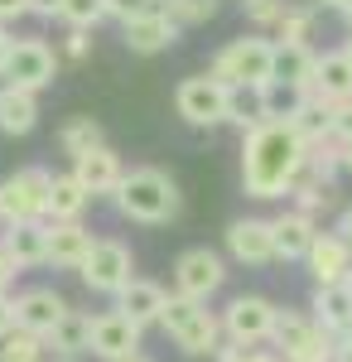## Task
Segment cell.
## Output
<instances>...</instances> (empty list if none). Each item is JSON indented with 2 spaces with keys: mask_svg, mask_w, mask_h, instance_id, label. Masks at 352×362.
Wrapping results in <instances>:
<instances>
[{
  "mask_svg": "<svg viewBox=\"0 0 352 362\" xmlns=\"http://www.w3.org/2000/svg\"><path fill=\"white\" fill-rule=\"evenodd\" d=\"M343 169L352 174V145H343Z\"/></svg>",
  "mask_w": 352,
  "mask_h": 362,
  "instance_id": "cell-49",
  "label": "cell"
},
{
  "mask_svg": "<svg viewBox=\"0 0 352 362\" xmlns=\"http://www.w3.org/2000/svg\"><path fill=\"white\" fill-rule=\"evenodd\" d=\"M10 44H15V34H10V25H0V68H5V58H10Z\"/></svg>",
  "mask_w": 352,
  "mask_h": 362,
  "instance_id": "cell-47",
  "label": "cell"
},
{
  "mask_svg": "<svg viewBox=\"0 0 352 362\" xmlns=\"http://www.w3.org/2000/svg\"><path fill=\"white\" fill-rule=\"evenodd\" d=\"M222 285H227V261H222L213 247H189L174 261V295L213 300Z\"/></svg>",
  "mask_w": 352,
  "mask_h": 362,
  "instance_id": "cell-11",
  "label": "cell"
},
{
  "mask_svg": "<svg viewBox=\"0 0 352 362\" xmlns=\"http://www.w3.org/2000/svg\"><path fill=\"white\" fill-rule=\"evenodd\" d=\"M299 169H304V140L290 121H261L242 131V189L256 203L290 198Z\"/></svg>",
  "mask_w": 352,
  "mask_h": 362,
  "instance_id": "cell-1",
  "label": "cell"
},
{
  "mask_svg": "<svg viewBox=\"0 0 352 362\" xmlns=\"http://www.w3.org/2000/svg\"><path fill=\"white\" fill-rule=\"evenodd\" d=\"M92 227L82 223H49V266L58 271H78L82 261H87V251H92Z\"/></svg>",
  "mask_w": 352,
  "mask_h": 362,
  "instance_id": "cell-21",
  "label": "cell"
},
{
  "mask_svg": "<svg viewBox=\"0 0 352 362\" xmlns=\"http://www.w3.org/2000/svg\"><path fill=\"white\" fill-rule=\"evenodd\" d=\"M39 126V92L0 83V136H29Z\"/></svg>",
  "mask_w": 352,
  "mask_h": 362,
  "instance_id": "cell-24",
  "label": "cell"
},
{
  "mask_svg": "<svg viewBox=\"0 0 352 362\" xmlns=\"http://www.w3.org/2000/svg\"><path fill=\"white\" fill-rule=\"evenodd\" d=\"M15 276H20V271H15V266H10V256L0 251V295H10V285H15Z\"/></svg>",
  "mask_w": 352,
  "mask_h": 362,
  "instance_id": "cell-43",
  "label": "cell"
},
{
  "mask_svg": "<svg viewBox=\"0 0 352 362\" xmlns=\"http://www.w3.org/2000/svg\"><path fill=\"white\" fill-rule=\"evenodd\" d=\"M44 338L29 334V329H10L0 338V362H44Z\"/></svg>",
  "mask_w": 352,
  "mask_h": 362,
  "instance_id": "cell-32",
  "label": "cell"
},
{
  "mask_svg": "<svg viewBox=\"0 0 352 362\" xmlns=\"http://www.w3.org/2000/svg\"><path fill=\"white\" fill-rule=\"evenodd\" d=\"M333 232H338V237L348 242V251H352V208H343V213H338V227H333Z\"/></svg>",
  "mask_w": 352,
  "mask_h": 362,
  "instance_id": "cell-45",
  "label": "cell"
},
{
  "mask_svg": "<svg viewBox=\"0 0 352 362\" xmlns=\"http://www.w3.org/2000/svg\"><path fill=\"white\" fill-rule=\"evenodd\" d=\"M261 121H266V112H261V92H256V87H232V92H227V126L251 131V126H261Z\"/></svg>",
  "mask_w": 352,
  "mask_h": 362,
  "instance_id": "cell-30",
  "label": "cell"
},
{
  "mask_svg": "<svg viewBox=\"0 0 352 362\" xmlns=\"http://www.w3.org/2000/svg\"><path fill=\"white\" fill-rule=\"evenodd\" d=\"M256 92H261L266 121H290L299 112V102H304V92H295V87H285V83H266V87H256Z\"/></svg>",
  "mask_w": 352,
  "mask_h": 362,
  "instance_id": "cell-31",
  "label": "cell"
},
{
  "mask_svg": "<svg viewBox=\"0 0 352 362\" xmlns=\"http://www.w3.org/2000/svg\"><path fill=\"white\" fill-rule=\"evenodd\" d=\"M343 54H348V63H352V29H348V44H343Z\"/></svg>",
  "mask_w": 352,
  "mask_h": 362,
  "instance_id": "cell-51",
  "label": "cell"
},
{
  "mask_svg": "<svg viewBox=\"0 0 352 362\" xmlns=\"http://www.w3.org/2000/svg\"><path fill=\"white\" fill-rule=\"evenodd\" d=\"M54 78H58L54 44H44V39H15V44H10V58H5V68H0V83L5 87L44 92V87H54Z\"/></svg>",
  "mask_w": 352,
  "mask_h": 362,
  "instance_id": "cell-9",
  "label": "cell"
},
{
  "mask_svg": "<svg viewBox=\"0 0 352 362\" xmlns=\"http://www.w3.org/2000/svg\"><path fill=\"white\" fill-rule=\"evenodd\" d=\"M338 15H343V25L352 29V0H343V5H338Z\"/></svg>",
  "mask_w": 352,
  "mask_h": 362,
  "instance_id": "cell-48",
  "label": "cell"
},
{
  "mask_svg": "<svg viewBox=\"0 0 352 362\" xmlns=\"http://www.w3.org/2000/svg\"><path fill=\"white\" fill-rule=\"evenodd\" d=\"M102 20H107V5H102V0H58V25L97 29Z\"/></svg>",
  "mask_w": 352,
  "mask_h": 362,
  "instance_id": "cell-33",
  "label": "cell"
},
{
  "mask_svg": "<svg viewBox=\"0 0 352 362\" xmlns=\"http://www.w3.org/2000/svg\"><path fill=\"white\" fill-rule=\"evenodd\" d=\"M208 73L227 87H266L275 78V39L261 34V29H251V34H242V39H232V44L217 49Z\"/></svg>",
  "mask_w": 352,
  "mask_h": 362,
  "instance_id": "cell-4",
  "label": "cell"
},
{
  "mask_svg": "<svg viewBox=\"0 0 352 362\" xmlns=\"http://www.w3.org/2000/svg\"><path fill=\"white\" fill-rule=\"evenodd\" d=\"M58 362H78V358H58Z\"/></svg>",
  "mask_w": 352,
  "mask_h": 362,
  "instance_id": "cell-53",
  "label": "cell"
},
{
  "mask_svg": "<svg viewBox=\"0 0 352 362\" xmlns=\"http://www.w3.org/2000/svg\"><path fill=\"white\" fill-rule=\"evenodd\" d=\"M213 362H280V353H266V348H242V343H217Z\"/></svg>",
  "mask_w": 352,
  "mask_h": 362,
  "instance_id": "cell-37",
  "label": "cell"
},
{
  "mask_svg": "<svg viewBox=\"0 0 352 362\" xmlns=\"http://www.w3.org/2000/svg\"><path fill=\"white\" fill-rule=\"evenodd\" d=\"M116 213L126 218V223H145V227H160V223H174L179 218V208H184V198H179V184L155 165H140V169H126L121 174V184H116Z\"/></svg>",
  "mask_w": 352,
  "mask_h": 362,
  "instance_id": "cell-2",
  "label": "cell"
},
{
  "mask_svg": "<svg viewBox=\"0 0 352 362\" xmlns=\"http://www.w3.org/2000/svg\"><path fill=\"white\" fill-rule=\"evenodd\" d=\"M290 126H295V136L304 140V145H319V140L333 136V107L319 102V97H304L299 112L290 116Z\"/></svg>",
  "mask_w": 352,
  "mask_h": 362,
  "instance_id": "cell-28",
  "label": "cell"
},
{
  "mask_svg": "<svg viewBox=\"0 0 352 362\" xmlns=\"http://www.w3.org/2000/svg\"><path fill=\"white\" fill-rule=\"evenodd\" d=\"M309 34H314V10L285 5V15L275 25V44H309Z\"/></svg>",
  "mask_w": 352,
  "mask_h": 362,
  "instance_id": "cell-35",
  "label": "cell"
},
{
  "mask_svg": "<svg viewBox=\"0 0 352 362\" xmlns=\"http://www.w3.org/2000/svg\"><path fill=\"white\" fill-rule=\"evenodd\" d=\"M78 276L92 295H111V300H116L121 285L136 276V256H131L126 242H116V237H97L92 251H87V261L78 266Z\"/></svg>",
  "mask_w": 352,
  "mask_h": 362,
  "instance_id": "cell-7",
  "label": "cell"
},
{
  "mask_svg": "<svg viewBox=\"0 0 352 362\" xmlns=\"http://www.w3.org/2000/svg\"><path fill=\"white\" fill-rule=\"evenodd\" d=\"M333 140L338 145H352V97L333 107Z\"/></svg>",
  "mask_w": 352,
  "mask_h": 362,
  "instance_id": "cell-39",
  "label": "cell"
},
{
  "mask_svg": "<svg viewBox=\"0 0 352 362\" xmlns=\"http://www.w3.org/2000/svg\"><path fill=\"white\" fill-rule=\"evenodd\" d=\"M309 97H319V102H328V107H338V102L352 97V63H348L343 49L314 58V87H309Z\"/></svg>",
  "mask_w": 352,
  "mask_h": 362,
  "instance_id": "cell-22",
  "label": "cell"
},
{
  "mask_svg": "<svg viewBox=\"0 0 352 362\" xmlns=\"http://www.w3.org/2000/svg\"><path fill=\"white\" fill-rule=\"evenodd\" d=\"M164 300H169L164 285H155V280H145V276H131L121 285V295H116V309H121L126 319H136L140 329H150V324H160Z\"/></svg>",
  "mask_w": 352,
  "mask_h": 362,
  "instance_id": "cell-20",
  "label": "cell"
},
{
  "mask_svg": "<svg viewBox=\"0 0 352 362\" xmlns=\"http://www.w3.org/2000/svg\"><path fill=\"white\" fill-rule=\"evenodd\" d=\"M121 362H155V358H145V353H136V358H121Z\"/></svg>",
  "mask_w": 352,
  "mask_h": 362,
  "instance_id": "cell-52",
  "label": "cell"
},
{
  "mask_svg": "<svg viewBox=\"0 0 352 362\" xmlns=\"http://www.w3.org/2000/svg\"><path fill=\"white\" fill-rule=\"evenodd\" d=\"M333 362H352V334H338V343H333Z\"/></svg>",
  "mask_w": 352,
  "mask_h": 362,
  "instance_id": "cell-46",
  "label": "cell"
},
{
  "mask_svg": "<svg viewBox=\"0 0 352 362\" xmlns=\"http://www.w3.org/2000/svg\"><path fill=\"white\" fill-rule=\"evenodd\" d=\"M87 343H92V314H82V309H68V314L58 319V329L44 338V348L58 353V358H82Z\"/></svg>",
  "mask_w": 352,
  "mask_h": 362,
  "instance_id": "cell-27",
  "label": "cell"
},
{
  "mask_svg": "<svg viewBox=\"0 0 352 362\" xmlns=\"http://www.w3.org/2000/svg\"><path fill=\"white\" fill-rule=\"evenodd\" d=\"M179 34H184V29L174 25L169 10L160 5V10H145V15H136V20H126V25H121V44H126L131 54L150 58V54H164Z\"/></svg>",
  "mask_w": 352,
  "mask_h": 362,
  "instance_id": "cell-16",
  "label": "cell"
},
{
  "mask_svg": "<svg viewBox=\"0 0 352 362\" xmlns=\"http://www.w3.org/2000/svg\"><path fill=\"white\" fill-rule=\"evenodd\" d=\"M348 334H352V329H348Z\"/></svg>",
  "mask_w": 352,
  "mask_h": 362,
  "instance_id": "cell-54",
  "label": "cell"
},
{
  "mask_svg": "<svg viewBox=\"0 0 352 362\" xmlns=\"http://www.w3.org/2000/svg\"><path fill=\"white\" fill-rule=\"evenodd\" d=\"M68 309H73V305L58 295L54 285H29V290L15 295V329H29V334L49 338Z\"/></svg>",
  "mask_w": 352,
  "mask_h": 362,
  "instance_id": "cell-13",
  "label": "cell"
},
{
  "mask_svg": "<svg viewBox=\"0 0 352 362\" xmlns=\"http://www.w3.org/2000/svg\"><path fill=\"white\" fill-rule=\"evenodd\" d=\"M107 5V20H136V15H145V10H160L164 0H102Z\"/></svg>",
  "mask_w": 352,
  "mask_h": 362,
  "instance_id": "cell-38",
  "label": "cell"
},
{
  "mask_svg": "<svg viewBox=\"0 0 352 362\" xmlns=\"http://www.w3.org/2000/svg\"><path fill=\"white\" fill-rule=\"evenodd\" d=\"M145 348V329L136 319H126L121 309H107V314H92V343L87 353L102 362H121V358H136Z\"/></svg>",
  "mask_w": 352,
  "mask_h": 362,
  "instance_id": "cell-12",
  "label": "cell"
},
{
  "mask_svg": "<svg viewBox=\"0 0 352 362\" xmlns=\"http://www.w3.org/2000/svg\"><path fill=\"white\" fill-rule=\"evenodd\" d=\"M49 169L29 165L0 179V223H39L49 218Z\"/></svg>",
  "mask_w": 352,
  "mask_h": 362,
  "instance_id": "cell-6",
  "label": "cell"
},
{
  "mask_svg": "<svg viewBox=\"0 0 352 362\" xmlns=\"http://www.w3.org/2000/svg\"><path fill=\"white\" fill-rule=\"evenodd\" d=\"M304 266H309L314 285H338V280H348V271H352V251L338 232H319L314 247H309V256H304Z\"/></svg>",
  "mask_w": 352,
  "mask_h": 362,
  "instance_id": "cell-18",
  "label": "cell"
},
{
  "mask_svg": "<svg viewBox=\"0 0 352 362\" xmlns=\"http://www.w3.org/2000/svg\"><path fill=\"white\" fill-rule=\"evenodd\" d=\"M92 145H107V136H102V121H92V116H73V121L58 131V150H63L68 160H78L82 150H92Z\"/></svg>",
  "mask_w": 352,
  "mask_h": 362,
  "instance_id": "cell-29",
  "label": "cell"
},
{
  "mask_svg": "<svg viewBox=\"0 0 352 362\" xmlns=\"http://www.w3.org/2000/svg\"><path fill=\"white\" fill-rule=\"evenodd\" d=\"M160 329L174 338L179 353L189 358H213L222 343V314L208 309V300H189V295H169L160 314Z\"/></svg>",
  "mask_w": 352,
  "mask_h": 362,
  "instance_id": "cell-3",
  "label": "cell"
},
{
  "mask_svg": "<svg viewBox=\"0 0 352 362\" xmlns=\"http://www.w3.org/2000/svg\"><path fill=\"white\" fill-rule=\"evenodd\" d=\"M29 15V0H0V25H15Z\"/></svg>",
  "mask_w": 352,
  "mask_h": 362,
  "instance_id": "cell-41",
  "label": "cell"
},
{
  "mask_svg": "<svg viewBox=\"0 0 352 362\" xmlns=\"http://www.w3.org/2000/svg\"><path fill=\"white\" fill-rule=\"evenodd\" d=\"M121 174H126V165H121V155L111 145H92V150H82L78 160H73V179L92 198H111L116 184H121Z\"/></svg>",
  "mask_w": 352,
  "mask_h": 362,
  "instance_id": "cell-17",
  "label": "cell"
},
{
  "mask_svg": "<svg viewBox=\"0 0 352 362\" xmlns=\"http://www.w3.org/2000/svg\"><path fill=\"white\" fill-rule=\"evenodd\" d=\"M29 15H39V20H58V0H29Z\"/></svg>",
  "mask_w": 352,
  "mask_h": 362,
  "instance_id": "cell-44",
  "label": "cell"
},
{
  "mask_svg": "<svg viewBox=\"0 0 352 362\" xmlns=\"http://www.w3.org/2000/svg\"><path fill=\"white\" fill-rule=\"evenodd\" d=\"M271 232H275V261H304L314 237H319V223L299 208H285L280 218H271Z\"/></svg>",
  "mask_w": 352,
  "mask_h": 362,
  "instance_id": "cell-19",
  "label": "cell"
},
{
  "mask_svg": "<svg viewBox=\"0 0 352 362\" xmlns=\"http://www.w3.org/2000/svg\"><path fill=\"white\" fill-rule=\"evenodd\" d=\"M275 319H280V309L266 295H232L222 309V338L242 343V348H261V343H271Z\"/></svg>",
  "mask_w": 352,
  "mask_h": 362,
  "instance_id": "cell-10",
  "label": "cell"
},
{
  "mask_svg": "<svg viewBox=\"0 0 352 362\" xmlns=\"http://www.w3.org/2000/svg\"><path fill=\"white\" fill-rule=\"evenodd\" d=\"M314 49L309 44H275V78L271 83H285L295 87V92H304L309 97V87H314Z\"/></svg>",
  "mask_w": 352,
  "mask_h": 362,
  "instance_id": "cell-25",
  "label": "cell"
},
{
  "mask_svg": "<svg viewBox=\"0 0 352 362\" xmlns=\"http://www.w3.org/2000/svg\"><path fill=\"white\" fill-rule=\"evenodd\" d=\"M10 329H15V300H10V295H0V338L10 334Z\"/></svg>",
  "mask_w": 352,
  "mask_h": 362,
  "instance_id": "cell-42",
  "label": "cell"
},
{
  "mask_svg": "<svg viewBox=\"0 0 352 362\" xmlns=\"http://www.w3.org/2000/svg\"><path fill=\"white\" fill-rule=\"evenodd\" d=\"M227 92L232 87L217 83L213 73H193L174 87V112L184 116L198 131H213V126H227Z\"/></svg>",
  "mask_w": 352,
  "mask_h": 362,
  "instance_id": "cell-8",
  "label": "cell"
},
{
  "mask_svg": "<svg viewBox=\"0 0 352 362\" xmlns=\"http://www.w3.org/2000/svg\"><path fill=\"white\" fill-rule=\"evenodd\" d=\"M87 49H92V29H68L63 54H68V58H87Z\"/></svg>",
  "mask_w": 352,
  "mask_h": 362,
  "instance_id": "cell-40",
  "label": "cell"
},
{
  "mask_svg": "<svg viewBox=\"0 0 352 362\" xmlns=\"http://www.w3.org/2000/svg\"><path fill=\"white\" fill-rule=\"evenodd\" d=\"M164 10H169V20L179 29H198L222 10V0H164Z\"/></svg>",
  "mask_w": 352,
  "mask_h": 362,
  "instance_id": "cell-34",
  "label": "cell"
},
{
  "mask_svg": "<svg viewBox=\"0 0 352 362\" xmlns=\"http://www.w3.org/2000/svg\"><path fill=\"white\" fill-rule=\"evenodd\" d=\"M242 10H246V20H251V25L266 34V29L280 25V15H285V0H242Z\"/></svg>",
  "mask_w": 352,
  "mask_h": 362,
  "instance_id": "cell-36",
  "label": "cell"
},
{
  "mask_svg": "<svg viewBox=\"0 0 352 362\" xmlns=\"http://www.w3.org/2000/svg\"><path fill=\"white\" fill-rule=\"evenodd\" d=\"M309 309H314V319H319L333 338L348 334V329H352V280H338V285H314Z\"/></svg>",
  "mask_w": 352,
  "mask_h": 362,
  "instance_id": "cell-23",
  "label": "cell"
},
{
  "mask_svg": "<svg viewBox=\"0 0 352 362\" xmlns=\"http://www.w3.org/2000/svg\"><path fill=\"white\" fill-rule=\"evenodd\" d=\"M314 5H324V10H338V5H343V0H314Z\"/></svg>",
  "mask_w": 352,
  "mask_h": 362,
  "instance_id": "cell-50",
  "label": "cell"
},
{
  "mask_svg": "<svg viewBox=\"0 0 352 362\" xmlns=\"http://www.w3.org/2000/svg\"><path fill=\"white\" fill-rule=\"evenodd\" d=\"M87 208H92V194L73 179V169L49 179V223H78Z\"/></svg>",
  "mask_w": 352,
  "mask_h": 362,
  "instance_id": "cell-26",
  "label": "cell"
},
{
  "mask_svg": "<svg viewBox=\"0 0 352 362\" xmlns=\"http://www.w3.org/2000/svg\"><path fill=\"white\" fill-rule=\"evenodd\" d=\"M227 256L237 266H271L275 261L271 218H237V223L227 227Z\"/></svg>",
  "mask_w": 352,
  "mask_h": 362,
  "instance_id": "cell-14",
  "label": "cell"
},
{
  "mask_svg": "<svg viewBox=\"0 0 352 362\" xmlns=\"http://www.w3.org/2000/svg\"><path fill=\"white\" fill-rule=\"evenodd\" d=\"M0 251L10 256L15 271L49 266V218H39V223H5V232H0Z\"/></svg>",
  "mask_w": 352,
  "mask_h": 362,
  "instance_id": "cell-15",
  "label": "cell"
},
{
  "mask_svg": "<svg viewBox=\"0 0 352 362\" xmlns=\"http://www.w3.org/2000/svg\"><path fill=\"white\" fill-rule=\"evenodd\" d=\"M271 343H275V353H280V362H333V343H338V338L328 334L314 314L280 309Z\"/></svg>",
  "mask_w": 352,
  "mask_h": 362,
  "instance_id": "cell-5",
  "label": "cell"
}]
</instances>
